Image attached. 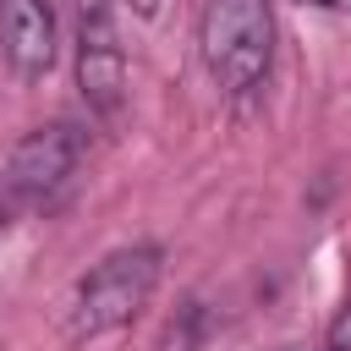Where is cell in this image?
Masks as SVG:
<instances>
[{
	"label": "cell",
	"mask_w": 351,
	"mask_h": 351,
	"mask_svg": "<svg viewBox=\"0 0 351 351\" xmlns=\"http://www.w3.org/2000/svg\"><path fill=\"white\" fill-rule=\"evenodd\" d=\"M159 247H121L110 258H99L82 280H77V296H71V313H66V335L71 340H99L121 324H132L154 285H159Z\"/></svg>",
	"instance_id": "6da1fadb"
},
{
	"label": "cell",
	"mask_w": 351,
	"mask_h": 351,
	"mask_svg": "<svg viewBox=\"0 0 351 351\" xmlns=\"http://www.w3.org/2000/svg\"><path fill=\"white\" fill-rule=\"evenodd\" d=\"M197 49L208 77L225 93H247L269 77L274 60V11L269 0H208L197 22Z\"/></svg>",
	"instance_id": "7a4b0ae2"
},
{
	"label": "cell",
	"mask_w": 351,
	"mask_h": 351,
	"mask_svg": "<svg viewBox=\"0 0 351 351\" xmlns=\"http://www.w3.org/2000/svg\"><path fill=\"white\" fill-rule=\"evenodd\" d=\"M77 159H82V132H77L71 121H55V126L27 132V137L11 148L5 170H0V197H5V208H44V203H55L60 186L71 181Z\"/></svg>",
	"instance_id": "3957f363"
},
{
	"label": "cell",
	"mask_w": 351,
	"mask_h": 351,
	"mask_svg": "<svg viewBox=\"0 0 351 351\" xmlns=\"http://www.w3.org/2000/svg\"><path fill=\"white\" fill-rule=\"evenodd\" d=\"M77 88L88 99L93 115H115L126 99V49L115 38V22L104 5L82 11V33H77Z\"/></svg>",
	"instance_id": "277c9868"
},
{
	"label": "cell",
	"mask_w": 351,
	"mask_h": 351,
	"mask_svg": "<svg viewBox=\"0 0 351 351\" xmlns=\"http://www.w3.org/2000/svg\"><path fill=\"white\" fill-rule=\"evenodd\" d=\"M0 44L22 82H44L55 66V11L49 0H5L0 11Z\"/></svg>",
	"instance_id": "5b68a950"
},
{
	"label": "cell",
	"mask_w": 351,
	"mask_h": 351,
	"mask_svg": "<svg viewBox=\"0 0 351 351\" xmlns=\"http://www.w3.org/2000/svg\"><path fill=\"white\" fill-rule=\"evenodd\" d=\"M197 335H203V307H197V302H186V307L165 324L159 351H197Z\"/></svg>",
	"instance_id": "8992f818"
},
{
	"label": "cell",
	"mask_w": 351,
	"mask_h": 351,
	"mask_svg": "<svg viewBox=\"0 0 351 351\" xmlns=\"http://www.w3.org/2000/svg\"><path fill=\"white\" fill-rule=\"evenodd\" d=\"M324 351H351V302L329 318V335H324Z\"/></svg>",
	"instance_id": "52a82bcc"
},
{
	"label": "cell",
	"mask_w": 351,
	"mask_h": 351,
	"mask_svg": "<svg viewBox=\"0 0 351 351\" xmlns=\"http://www.w3.org/2000/svg\"><path fill=\"white\" fill-rule=\"evenodd\" d=\"M126 5H132L137 16H154V11H159V0H126Z\"/></svg>",
	"instance_id": "ba28073f"
},
{
	"label": "cell",
	"mask_w": 351,
	"mask_h": 351,
	"mask_svg": "<svg viewBox=\"0 0 351 351\" xmlns=\"http://www.w3.org/2000/svg\"><path fill=\"white\" fill-rule=\"evenodd\" d=\"M318 5H335V11H351V0H318Z\"/></svg>",
	"instance_id": "9c48e42d"
},
{
	"label": "cell",
	"mask_w": 351,
	"mask_h": 351,
	"mask_svg": "<svg viewBox=\"0 0 351 351\" xmlns=\"http://www.w3.org/2000/svg\"><path fill=\"white\" fill-rule=\"evenodd\" d=\"M5 214H11V208H5V197H0V230H5Z\"/></svg>",
	"instance_id": "30bf717a"
},
{
	"label": "cell",
	"mask_w": 351,
	"mask_h": 351,
	"mask_svg": "<svg viewBox=\"0 0 351 351\" xmlns=\"http://www.w3.org/2000/svg\"><path fill=\"white\" fill-rule=\"evenodd\" d=\"M285 351H302V346H285Z\"/></svg>",
	"instance_id": "8fae6325"
}]
</instances>
